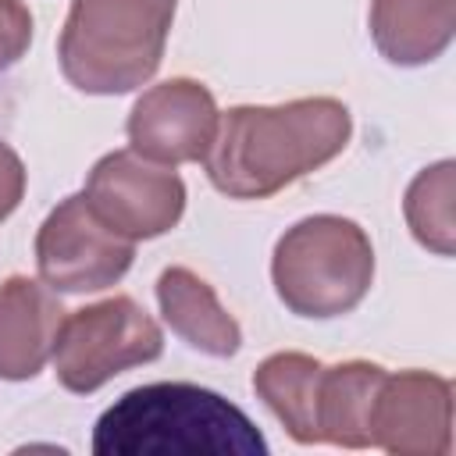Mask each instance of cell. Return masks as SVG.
I'll list each match as a JSON object with an SVG mask.
<instances>
[{
    "mask_svg": "<svg viewBox=\"0 0 456 456\" xmlns=\"http://www.w3.org/2000/svg\"><path fill=\"white\" fill-rule=\"evenodd\" d=\"M157 303L167 328L192 349L228 360L242 349L239 321L217 303V292L189 267H167L157 278Z\"/></svg>",
    "mask_w": 456,
    "mask_h": 456,
    "instance_id": "8fae6325",
    "label": "cell"
},
{
    "mask_svg": "<svg viewBox=\"0 0 456 456\" xmlns=\"http://www.w3.org/2000/svg\"><path fill=\"white\" fill-rule=\"evenodd\" d=\"M370 445L392 456H449L452 381L431 370H385L370 403Z\"/></svg>",
    "mask_w": 456,
    "mask_h": 456,
    "instance_id": "ba28073f",
    "label": "cell"
},
{
    "mask_svg": "<svg viewBox=\"0 0 456 456\" xmlns=\"http://www.w3.org/2000/svg\"><path fill=\"white\" fill-rule=\"evenodd\" d=\"M175 0H71L57 61L89 96H121L146 86L164 57Z\"/></svg>",
    "mask_w": 456,
    "mask_h": 456,
    "instance_id": "3957f363",
    "label": "cell"
},
{
    "mask_svg": "<svg viewBox=\"0 0 456 456\" xmlns=\"http://www.w3.org/2000/svg\"><path fill=\"white\" fill-rule=\"evenodd\" d=\"M278 299L314 321L342 317L363 303L374 281V246L367 232L338 214H314L292 224L271 256Z\"/></svg>",
    "mask_w": 456,
    "mask_h": 456,
    "instance_id": "277c9868",
    "label": "cell"
},
{
    "mask_svg": "<svg viewBox=\"0 0 456 456\" xmlns=\"http://www.w3.org/2000/svg\"><path fill=\"white\" fill-rule=\"evenodd\" d=\"M214 93L196 78H167L150 86L128 114V142L135 153L157 164L203 160L217 135Z\"/></svg>",
    "mask_w": 456,
    "mask_h": 456,
    "instance_id": "9c48e42d",
    "label": "cell"
},
{
    "mask_svg": "<svg viewBox=\"0 0 456 456\" xmlns=\"http://www.w3.org/2000/svg\"><path fill=\"white\" fill-rule=\"evenodd\" d=\"M324 363L306 353H271L253 370V392L281 420L292 442L317 445V392Z\"/></svg>",
    "mask_w": 456,
    "mask_h": 456,
    "instance_id": "5bb4252c",
    "label": "cell"
},
{
    "mask_svg": "<svg viewBox=\"0 0 456 456\" xmlns=\"http://www.w3.org/2000/svg\"><path fill=\"white\" fill-rule=\"evenodd\" d=\"M456 28V0H374L370 39L388 64L420 68L445 53Z\"/></svg>",
    "mask_w": 456,
    "mask_h": 456,
    "instance_id": "7c38bea8",
    "label": "cell"
},
{
    "mask_svg": "<svg viewBox=\"0 0 456 456\" xmlns=\"http://www.w3.org/2000/svg\"><path fill=\"white\" fill-rule=\"evenodd\" d=\"M61 321L64 306L50 292V285L25 274H11L0 285V378H36L53 356Z\"/></svg>",
    "mask_w": 456,
    "mask_h": 456,
    "instance_id": "30bf717a",
    "label": "cell"
},
{
    "mask_svg": "<svg viewBox=\"0 0 456 456\" xmlns=\"http://www.w3.org/2000/svg\"><path fill=\"white\" fill-rule=\"evenodd\" d=\"M32 43V14L21 0H0V71L14 68Z\"/></svg>",
    "mask_w": 456,
    "mask_h": 456,
    "instance_id": "2e32d148",
    "label": "cell"
},
{
    "mask_svg": "<svg viewBox=\"0 0 456 456\" xmlns=\"http://www.w3.org/2000/svg\"><path fill=\"white\" fill-rule=\"evenodd\" d=\"M349 135V107L335 96H299L274 107L242 103L217 118V135L203 164L217 192L267 200L335 160Z\"/></svg>",
    "mask_w": 456,
    "mask_h": 456,
    "instance_id": "6da1fadb",
    "label": "cell"
},
{
    "mask_svg": "<svg viewBox=\"0 0 456 456\" xmlns=\"http://www.w3.org/2000/svg\"><path fill=\"white\" fill-rule=\"evenodd\" d=\"M135 242L110 232L86 203L64 196L36 232V267L53 292H100L125 278Z\"/></svg>",
    "mask_w": 456,
    "mask_h": 456,
    "instance_id": "52a82bcc",
    "label": "cell"
},
{
    "mask_svg": "<svg viewBox=\"0 0 456 456\" xmlns=\"http://www.w3.org/2000/svg\"><path fill=\"white\" fill-rule=\"evenodd\" d=\"M452 192H456V164L438 160L410 182L406 200H403V214H406L413 239L438 256H452L456 249Z\"/></svg>",
    "mask_w": 456,
    "mask_h": 456,
    "instance_id": "9a60e30c",
    "label": "cell"
},
{
    "mask_svg": "<svg viewBox=\"0 0 456 456\" xmlns=\"http://www.w3.org/2000/svg\"><path fill=\"white\" fill-rule=\"evenodd\" d=\"M385 378L381 363L346 360L321 370L317 392V435L328 445L370 449V403Z\"/></svg>",
    "mask_w": 456,
    "mask_h": 456,
    "instance_id": "4fadbf2b",
    "label": "cell"
},
{
    "mask_svg": "<svg viewBox=\"0 0 456 456\" xmlns=\"http://www.w3.org/2000/svg\"><path fill=\"white\" fill-rule=\"evenodd\" d=\"M96 456H267L256 424L224 395L189 381L125 392L93 428Z\"/></svg>",
    "mask_w": 456,
    "mask_h": 456,
    "instance_id": "7a4b0ae2",
    "label": "cell"
},
{
    "mask_svg": "<svg viewBox=\"0 0 456 456\" xmlns=\"http://www.w3.org/2000/svg\"><path fill=\"white\" fill-rule=\"evenodd\" d=\"M25 196V164L21 157L0 139V221H7Z\"/></svg>",
    "mask_w": 456,
    "mask_h": 456,
    "instance_id": "e0dca14e",
    "label": "cell"
},
{
    "mask_svg": "<svg viewBox=\"0 0 456 456\" xmlns=\"http://www.w3.org/2000/svg\"><path fill=\"white\" fill-rule=\"evenodd\" d=\"M164 353L157 321L132 299L110 296L61 321L53 342V374L68 392L89 395L110 378L153 363Z\"/></svg>",
    "mask_w": 456,
    "mask_h": 456,
    "instance_id": "5b68a950",
    "label": "cell"
},
{
    "mask_svg": "<svg viewBox=\"0 0 456 456\" xmlns=\"http://www.w3.org/2000/svg\"><path fill=\"white\" fill-rule=\"evenodd\" d=\"M82 196L110 232L132 242L171 232L185 214V182L178 171L135 150H114L100 157L86 178Z\"/></svg>",
    "mask_w": 456,
    "mask_h": 456,
    "instance_id": "8992f818",
    "label": "cell"
}]
</instances>
